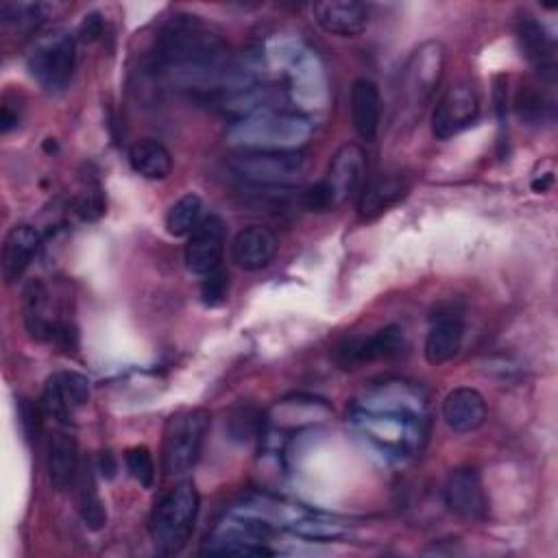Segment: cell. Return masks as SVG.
Listing matches in <instances>:
<instances>
[{"mask_svg":"<svg viewBox=\"0 0 558 558\" xmlns=\"http://www.w3.org/2000/svg\"><path fill=\"white\" fill-rule=\"evenodd\" d=\"M445 70V46L436 39L423 41L410 54L401 74L403 107L421 111L434 96Z\"/></svg>","mask_w":558,"mask_h":558,"instance_id":"52a82bcc","label":"cell"},{"mask_svg":"<svg viewBox=\"0 0 558 558\" xmlns=\"http://www.w3.org/2000/svg\"><path fill=\"white\" fill-rule=\"evenodd\" d=\"M22 312L24 325L35 340H54L68 344L70 329L54 323L48 310V290L41 281H28L22 290Z\"/></svg>","mask_w":558,"mask_h":558,"instance_id":"9a60e30c","label":"cell"},{"mask_svg":"<svg viewBox=\"0 0 558 558\" xmlns=\"http://www.w3.org/2000/svg\"><path fill=\"white\" fill-rule=\"evenodd\" d=\"M92 386L89 379L76 371L52 373L41 392V412L61 423L70 421L72 412L83 408L89 401Z\"/></svg>","mask_w":558,"mask_h":558,"instance_id":"7c38bea8","label":"cell"},{"mask_svg":"<svg viewBox=\"0 0 558 558\" xmlns=\"http://www.w3.org/2000/svg\"><path fill=\"white\" fill-rule=\"evenodd\" d=\"M442 418L456 434H471L486 421V399L471 386H458L442 401Z\"/></svg>","mask_w":558,"mask_h":558,"instance_id":"d6986e66","label":"cell"},{"mask_svg":"<svg viewBox=\"0 0 558 558\" xmlns=\"http://www.w3.org/2000/svg\"><path fill=\"white\" fill-rule=\"evenodd\" d=\"M445 504L460 519H482L488 512V497L480 473L473 466H456L445 480Z\"/></svg>","mask_w":558,"mask_h":558,"instance_id":"4fadbf2b","label":"cell"},{"mask_svg":"<svg viewBox=\"0 0 558 558\" xmlns=\"http://www.w3.org/2000/svg\"><path fill=\"white\" fill-rule=\"evenodd\" d=\"M312 17L329 35L355 37L368 24V7L355 0H325L312 4Z\"/></svg>","mask_w":558,"mask_h":558,"instance_id":"e0dca14e","label":"cell"},{"mask_svg":"<svg viewBox=\"0 0 558 558\" xmlns=\"http://www.w3.org/2000/svg\"><path fill=\"white\" fill-rule=\"evenodd\" d=\"M225 253V222L216 216H203L196 229L187 235V244L183 251L185 268L194 275H209L220 268Z\"/></svg>","mask_w":558,"mask_h":558,"instance_id":"8fae6325","label":"cell"},{"mask_svg":"<svg viewBox=\"0 0 558 558\" xmlns=\"http://www.w3.org/2000/svg\"><path fill=\"white\" fill-rule=\"evenodd\" d=\"M78 475V445L74 436L57 432L48 445V477L57 490L68 488Z\"/></svg>","mask_w":558,"mask_h":558,"instance_id":"603a6c76","label":"cell"},{"mask_svg":"<svg viewBox=\"0 0 558 558\" xmlns=\"http://www.w3.org/2000/svg\"><path fill=\"white\" fill-rule=\"evenodd\" d=\"M76 63V44L68 33L41 37L28 52L26 68L31 76L50 94L65 89Z\"/></svg>","mask_w":558,"mask_h":558,"instance_id":"8992f818","label":"cell"},{"mask_svg":"<svg viewBox=\"0 0 558 558\" xmlns=\"http://www.w3.org/2000/svg\"><path fill=\"white\" fill-rule=\"evenodd\" d=\"M201 220H203V198L194 192H187L170 205L163 222L170 235L181 238V235H190Z\"/></svg>","mask_w":558,"mask_h":558,"instance_id":"d4e9b609","label":"cell"},{"mask_svg":"<svg viewBox=\"0 0 558 558\" xmlns=\"http://www.w3.org/2000/svg\"><path fill=\"white\" fill-rule=\"evenodd\" d=\"M209 429V412L205 408H187L174 412L163 427L161 464L168 477L187 475L201 458Z\"/></svg>","mask_w":558,"mask_h":558,"instance_id":"277c9868","label":"cell"},{"mask_svg":"<svg viewBox=\"0 0 558 558\" xmlns=\"http://www.w3.org/2000/svg\"><path fill=\"white\" fill-rule=\"evenodd\" d=\"M39 248V231L31 225H15L2 242V277L7 283L17 281L31 266Z\"/></svg>","mask_w":558,"mask_h":558,"instance_id":"44dd1931","label":"cell"},{"mask_svg":"<svg viewBox=\"0 0 558 558\" xmlns=\"http://www.w3.org/2000/svg\"><path fill=\"white\" fill-rule=\"evenodd\" d=\"M129 163L140 177L148 181H163L172 170V155L161 142L144 137L131 144Z\"/></svg>","mask_w":558,"mask_h":558,"instance_id":"cb8c5ba5","label":"cell"},{"mask_svg":"<svg viewBox=\"0 0 558 558\" xmlns=\"http://www.w3.org/2000/svg\"><path fill=\"white\" fill-rule=\"evenodd\" d=\"M229 166L253 185H290L303 172V157L294 150H244Z\"/></svg>","mask_w":558,"mask_h":558,"instance_id":"ba28073f","label":"cell"},{"mask_svg":"<svg viewBox=\"0 0 558 558\" xmlns=\"http://www.w3.org/2000/svg\"><path fill=\"white\" fill-rule=\"evenodd\" d=\"M462 338H464V320L458 312L447 310V312L434 314L429 329L425 333V344H423L425 360L434 366L453 360L462 349Z\"/></svg>","mask_w":558,"mask_h":558,"instance_id":"2e32d148","label":"cell"},{"mask_svg":"<svg viewBox=\"0 0 558 558\" xmlns=\"http://www.w3.org/2000/svg\"><path fill=\"white\" fill-rule=\"evenodd\" d=\"M78 512L89 530H100L107 523V510L96 490L89 469H85L78 477Z\"/></svg>","mask_w":558,"mask_h":558,"instance_id":"484cf974","label":"cell"},{"mask_svg":"<svg viewBox=\"0 0 558 558\" xmlns=\"http://www.w3.org/2000/svg\"><path fill=\"white\" fill-rule=\"evenodd\" d=\"M124 464L129 475L140 482L144 488H150L155 482V460L148 447L144 445H135L131 449H126L124 453Z\"/></svg>","mask_w":558,"mask_h":558,"instance_id":"4316f807","label":"cell"},{"mask_svg":"<svg viewBox=\"0 0 558 558\" xmlns=\"http://www.w3.org/2000/svg\"><path fill=\"white\" fill-rule=\"evenodd\" d=\"M225 296H227V277H225V272L218 268V270L205 275L203 301L207 305H216V303L225 301Z\"/></svg>","mask_w":558,"mask_h":558,"instance_id":"f1b7e54d","label":"cell"},{"mask_svg":"<svg viewBox=\"0 0 558 558\" xmlns=\"http://www.w3.org/2000/svg\"><path fill=\"white\" fill-rule=\"evenodd\" d=\"M405 192H408L405 177L397 172L377 174L364 185L357 201V211L362 218H375L384 214L388 207H392L395 203H399L405 196Z\"/></svg>","mask_w":558,"mask_h":558,"instance_id":"7402d4cb","label":"cell"},{"mask_svg":"<svg viewBox=\"0 0 558 558\" xmlns=\"http://www.w3.org/2000/svg\"><path fill=\"white\" fill-rule=\"evenodd\" d=\"M312 124L286 111H262L240 118L229 129V142L244 150H294L307 142Z\"/></svg>","mask_w":558,"mask_h":558,"instance_id":"7a4b0ae2","label":"cell"},{"mask_svg":"<svg viewBox=\"0 0 558 558\" xmlns=\"http://www.w3.org/2000/svg\"><path fill=\"white\" fill-rule=\"evenodd\" d=\"M198 493L190 482L177 484L157 501L148 530L159 554H177L185 547L198 517Z\"/></svg>","mask_w":558,"mask_h":558,"instance_id":"3957f363","label":"cell"},{"mask_svg":"<svg viewBox=\"0 0 558 558\" xmlns=\"http://www.w3.org/2000/svg\"><path fill=\"white\" fill-rule=\"evenodd\" d=\"M364 170V150L357 144L340 146L331 157L325 177L305 192V207L312 211H325L342 205L362 185Z\"/></svg>","mask_w":558,"mask_h":558,"instance_id":"5b68a950","label":"cell"},{"mask_svg":"<svg viewBox=\"0 0 558 558\" xmlns=\"http://www.w3.org/2000/svg\"><path fill=\"white\" fill-rule=\"evenodd\" d=\"M155 63L174 81L198 85L229 81L233 70L227 65L222 39L196 15H172L155 41Z\"/></svg>","mask_w":558,"mask_h":558,"instance_id":"6da1fadb","label":"cell"},{"mask_svg":"<svg viewBox=\"0 0 558 558\" xmlns=\"http://www.w3.org/2000/svg\"><path fill=\"white\" fill-rule=\"evenodd\" d=\"M517 41L525 61L541 78L554 81L556 76V44L547 28L532 15H521L514 26Z\"/></svg>","mask_w":558,"mask_h":558,"instance_id":"5bb4252c","label":"cell"},{"mask_svg":"<svg viewBox=\"0 0 558 558\" xmlns=\"http://www.w3.org/2000/svg\"><path fill=\"white\" fill-rule=\"evenodd\" d=\"M277 235L262 225H248L240 229L231 242V259L242 270L266 268L277 253Z\"/></svg>","mask_w":558,"mask_h":558,"instance_id":"ac0fdd59","label":"cell"},{"mask_svg":"<svg viewBox=\"0 0 558 558\" xmlns=\"http://www.w3.org/2000/svg\"><path fill=\"white\" fill-rule=\"evenodd\" d=\"M403 349H405L403 329L397 325H388L366 338L353 336V338L342 340L336 347V362L342 368H357L368 362L392 360V357L401 355Z\"/></svg>","mask_w":558,"mask_h":558,"instance_id":"30bf717a","label":"cell"},{"mask_svg":"<svg viewBox=\"0 0 558 558\" xmlns=\"http://www.w3.org/2000/svg\"><path fill=\"white\" fill-rule=\"evenodd\" d=\"M545 107H547V102H545L541 92H536L532 85L521 87V92L517 96V111H519V116L523 120L538 122L543 118V113H545Z\"/></svg>","mask_w":558,"mask_h":558,"instance_id":"83f0119b","label":"cell"},{"mask_svg":"<svg viewBox=\"0 0 558 558\" xmlns=\"http://www.w3.org/2000/svg\"><path fill=\"white\" fill-rule=\"evenodd\" d=\"M351 122L364 142H373L381 126V94L375 81L362 76L351 85Z\"/></svg>","mask_w":558,"mask_h":558,"instance_id":"ffe728a7","label":"cell"},{"mask_svg":"<svg viewBox=\"0 0 558 558\" xmlns=\"http://www.w3.org/2000/svg\"><path fill=\"white\" fill-rule=\"evenodd\" d=\"M480 94L471 81L449 85L432 113V133L436 140H451L469 129L480 116Z\"/></svg>","mask_w":558,"mask_h":558,"instance_id":"9c48e42d","label":"cell"}]
</instances>
